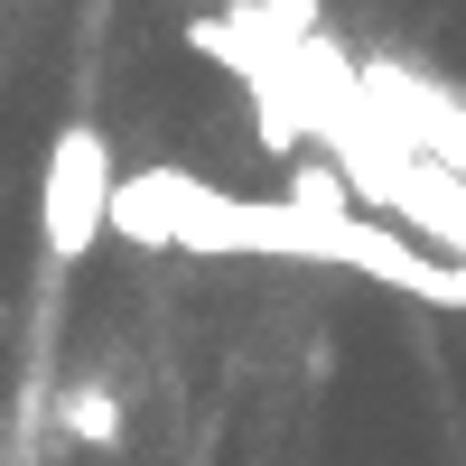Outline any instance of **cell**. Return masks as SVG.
Wrapping results in <instances>:
<instances>
[{
	"instance_id": "cell-1",
	"label": "cell",
	"mask_w": 466,
	"mask_h": 466,
	"mask_svg": "<svg viewBox=\"0 0 466 466\" xmlns=\"http://www.w3.org/2000/svg\"><path fill=\"white\" fill-rule=\"evenodd\" d=\"M112 233L140 252H215V261H327V270H364L410 299H457L466 308V270L439 261L430 243H410L401 224L373 215H308L289 197H233L187 168H131L112 197Z\"/></svg>"
},
{
	"instance_id": "cell-2",
	"label": "cell",
	"mask_w": 466,
	"mask_h": 466,
	"mask_svg": "<svg viewBox=\"0 0 466 466\" xmlns=\"http://www.w3.org/2000/svg\"><path fill=\"white\" fill-rule=\"evenodd\" d=\"M112 197H122V159L94 122H66L47 140V168H37V243L47 261H85L103 233H112Z\"/></svg>"
},
{
	"instance_id": "cell-3",
	"label": "cell",
	"mask_w": 466,
	"mask_h": 466,
	"mask_svg": "<svg viewBox=\"0 0 466 466\" xmlns=\"http://www.w3.org/2000/svg\"><path fill=\"white\" fill-rule=\"evenodd\" d=\"M289 206H308V215H364L355 206V177H345L336 159H318V149H308V159H289V187H280Z\"/></svg>"
},
{
	"instance_id": "cell-4",
	"label": "cell",
	"mask_w": 466,
	"mask_h": 466,
	"mask_svg": "<svg viewBox=\"0 0 466 466\" xmlns=\"http://www.w3.org/2000/svg\"><path fill=\"white\" fill-rule=\"evenodd\" d=\"M56 430H66L75 448H122V410H112L103 382H75V392L56 401Z\"/></svg>"
},
{
	"instance_id": "cell-5",
	"label": "cell",
	"mask_w": 466,
	"mask_h": 466,
	"mask_svg": "<svg viewBox=\"0 0 466 466\" xmlns=\"http://www.w3.org/2000/svg\"><path fill=\"white\" fill-rule=\"evenodd\" d=\"M252 10L280 28V37H318V0H252Z\"/></svg>"
},
{
	"instance_id": "cell-6",
	"label": "cell",
	"mask_w": 466,
	"mask_h": 466,
	"mask_svg": "<svg viewBox=\"0 0 466 466\" xmlns=\"http://www.w3.org/2000/svg\"><path fill=\"white\" fill-rule=\"evenodd\" d=\"M0 327H10V308H0Z\"/></svg>"
}]
</instances>
